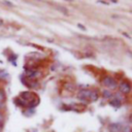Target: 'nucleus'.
<instances>
[{
  "label": "nucleus",
  "instance_id": "f8f14e48",
  "mask_svg": "<svg viewBox=\"0 0 132 132\" xmlns=\"http://www.w3.org/2000/svg\"><path fill=\"white\" fill-rule=\"evenodd\" d=\"M3 120H4V118H3V116H2V113H0V125L3 123Z\"/></svg>",
  "mask_w": 132,
  "mask_h": 132
},
{
  "label": "nucleus",
  "instance_id": "39448f33",
  "mask_svg": "<svg viewBox=\"0 0 132 132\" xmlns=\"http://www.w3.org/2000/svg\"><path fill=\"white\" fill-rule=\"evenodd\" d=\"M109 132H122V125L119 124V123H113V124H110L109 127Z\"/></svg>",
  "mask_w": 132,
  "mask_h": 132
},
{
  "label": "nucleus",
  "instance_id": "7ed1b4c3",
  "mask_svg": "<svg viewBox=\"0 0 132 132\" xmlns=\"http://www.w3.org/2000/svg\"><path fill=\"white\" fill-rule=\"evenodd\" d=\"M90 94H91V90L84 89V90L79 91L77 97H78L79 100H81V101H86V100H90Z\"/></svg>",
  "mask_w": 132,
  "mask_h": 132
},
{
  "label": "nucleus",
  "instance_id": "6e6552de",
  "mask_svg": "<svg viewBox=\"0 0 132 132\" xmlns=\"http://www.w3.org/2000/svg\"><path fill=\"white\" fill-rule=\"evenodd\" d=\"M24 82H25L28 87H30V88H33V87L35 88V87H37V84H38L37 81H32V80H28V79H26Z\"/></svg>",
  "mask_w": 132,
  "mask_h": 132
},
{
  "label": "nucleus",
  "instance_id": "f03ea898",
  "mask_svg": "<svg viewBox=\"0 0 132 132\" xmlns=\"http://www.w3.org/2000/svg\"><path fill=\"white\" fill-rule=\"evenodd\" d=\"M24 73H25L26 77L29 78V79L36 78V77H38V76L40 75V72H39V71H37V70H35V69H32V68H31V69H30V68L26 69V70L24 71Z\"/></svg>",
  "mask_w": 132,
  "mask_h": 132
},
{
  "label": "nucleus",
  "instance_id": "9b49d317",
  "mask_svg": "<svg viewBox=\"0 0 132 132\" xmlns=\"http://www.w3.org/2000/svg\"><path fill=\"white\" fill-rule=\"evenodd\" d=\"M7 76H8V74L5 71H1L0 72V78H6Z\"/></svg>",
  "mask_w": 132,
  "mask_h": 132
},
{
  "label": "nucleus",
  "instance_id": "423d86ee",
  "mask_svg": "<svg viewBox=\"0 0 132 132\" xmlns=\"http://www.w3.org/2000/svg\"><path fill=\"white\" fill-rule=\"evenodd\" d=\"M109 104H110L111 106H113L114 108H119V107L121 106V101H120V99L116 98V99H113L112 101H110Z\"/></svg>",
  "mask_w": 132,
  "mask_h": 132
},
{
  "label": "nucleus",
  "instance_id": "20e7f679",
  "mask_svg": "<svg viewBox=\"0 0 132 132\" xmlns=\"http://www.w3.org/2000/svg\"><path fill=\"white\" fill-rule=\"evenodd\" d=\"M119 89L122 93L124 94H128L130 93V90H131V87H130V84L128 81H122L120 85H119Z\"/></svg>",
  "mask_w": 132,
  "mask_h": 132
},
{
  "label": "nucleus",
  "instance_id": "1a4fd4ad",
  "mask_svg": "<svg viewBox=\"0 0 132 132\" xmlns=\"http://www.w3.org/2000/svg\"><path fill=\"white\" fill-rule=\"evenodd\" d=\"M102 95H103V97H104L105 99H109V98H111L112 93H111L109 90H104L103 93H102Z\"/></svg>",
  "mask_w": 132,
  "mask_h": 132
},
{
  "label": "nucleus",
  "instance_id": "9d476101",
  "mask_svg": "<svg viewBox=\"0 0 132 132\" xmlns=\"http://www.w3.org/2000/svg\"><path fill=\"white\" fill-rule=\"evenodd\" d=\"M3 102H4V94L2 91H0V107L3 105Z\"/></svg>",
  "mask_w": 132,
  "mask_h": 132
},
{
  "label": "nucleus",
  "instance_id": "f257e3e1",
  "mask_svg": "<svg viewBox=\"0 0 132 132\" xmlns=\"http://www.w3.org/2000/svg\"><path fill=\"white\" fill-rule=\"evenodd\" d=\"M102 84H103L105 87H107L108 89H110V90H113V89H116V88L118 87L117 80H116L114 78L110 77V76H105V77L102 79Z\"/></svg>",
  "mask_w": 132,
  "mask_h": 132
},
{
  "label": "nucleus",
  "instance_id": "0eeeda50",
  "mask_svg": "<svg viewBox=\"0 0 132 132\" xmlns=\"http://www.w3.org/2000/svg\"><path fill=\"white\" fill-rule=\"evenodd\" d=\"M98 99V93L96 91H91L90 94V101H96Z\"/></svg>",
  "mask_w": 132,
  "mask_h": 132
},
{
  "label": "nucleus",
  "instance_id": "ddd939ff",
  "mask_svg": "<svg viewBox=\"0 0 132 132\" xmlns=\"http://www.w3.org/2000/svg\"><path fill=\"white\" fill-rule=\"evenodd\" d=\"M0 131H1V125H0Z\"/></svg>",
  "mask_w": 132,
  "mask_h": 132
}]
</instances>
